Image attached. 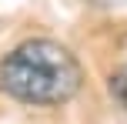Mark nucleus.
<instances>
[{
	"label": "nucleus",
	"mask_w": 127,
	"mask_h": 124,
	"mask_svg": "<svg viewBox=\"0 0 127 124\" xmlns=\"http://www.w3.org/2000/svg\"><path fill=\"white\" fill-rule=\"evenodd\" d=\"M84 84V67L57 40L33 37L0 60V87L20 104H67Z\"/></svg>",
	"instance_id": "nucleus-1"
},
{
	"label": "nucleus",
	"mask_w": 127,
	"mask_h": 124,
	"mask_svg": "<svg viewBox=\"0 0 127 124\" xmlns=\"http://www.w3.org/2000/svg\"><path fill=\"white\" fill-rule=\"evenodd\" d=\"M110 91H114L117 97H121L124 104H127V74H121L117 81H110Z\"/></svg>",
	"instance_id": "nucleus-2"
},
{
	"label": "nucleus",
	"mask_w": 127,
	"mask_h": 124,
	"mask_svg": "<svg viewBox=\"0 0 127 124\" xmlns=\"http://www.w3.org/2000/svg\"><path fill=\"white\" fill-rule=\"evenodd\" d=\"M94 3H100V7H124L127 0H94Z\"/></svg>",
	"instance_id": "nucleus-3"
}]
</instances>
